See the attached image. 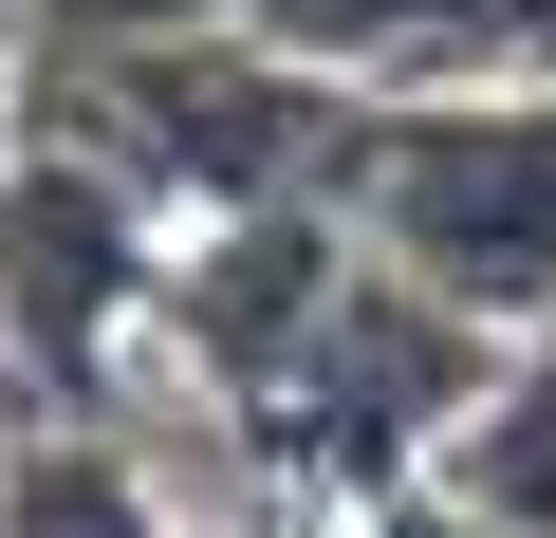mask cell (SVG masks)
I'll return each instance as SVG.
<instances>
[{
    "label": "cell",
    "instance_id": "1",
    "mask_svg": "<svg viewBox=\"0 0 556 538\" xmlns=\"http://www.w3.org/2000/svg\"><path fill=\"white\" fill-rule=\"evenodd\" d=\"M334 223L464 335H501V353L556 335V93H519V75L390 93L334 167Z\"/></svg>",
    "mask_w": 556,
    "mask_h": 538
},
{
    "label": "cell",
    "instance_id": "2",
    "mask_svg": "<svg viewBox=\"0 0 556 538\" xmlns=\"http://www.w3.org/2000/svg\"><path fill=\"white\" fill-rule=\"evenodd\" d=\"M167 260H186V241H167L93 149L20 130V167H0V353H20L75 427H93L112 353H130V335H167Z\"/></svg>",
    "mask_w": 556,
    "mask_h": 538
},
{
    "label": "cell",
    "instance_id": "3",
    "mask_svg": "<svg viewBox=\"0 0 556 538\" xmlns=\"http://www.w3.org/2000/svg\"><path fill=\"white\" fill-rule=\"evenodd\" d=\"M241 38H278L298 75H334V93H464V75H501V0H241Z\"/></svg>",
    "mask_w": 556,
    "mask_h": 538
},
{
    "label": "cell",
    "instance_id": "4",
    "mask_svg": "<svg viewBox=\"0 0 556 538\" xmlns=\"http://www.w3.org/2000/svg\"><path fill=\"white\" fill-rule=\"evenodd\" d=\"M408 501H445L464 538H556V335L501 353V390L445 427V464H427Z\"/></svg>",
    "mask_w": 556,
    "mask_h": 538
},
{
    "label": "cell",
    "instance_id": "5",
    "mask_svg": "<svg viewBox=\"0 0 556 538\" xmlns=\"http://www.w3.org/2000/svg\"><path fill=\"white\" fill-rule=\"evenodd\" d=\"M0 538H186V520L112 427H38V446H0Z\"/></svg>",
    "mask_w": 556,
    "mask_h": 538
},
{
    "label": "cell",
    "instance_id": "6",
    "mask_svg": "<svg viewBox=\"0 0 556 538\" xmlns=\"http://www.w3.org/2000/svg\"><path fill=\"white\" fill-rule=\"evenodd\" d=\"M501 75H519V93H556V0H501Z\"/></svg>",
    "mask_w": 556,
    "mask_h": 538
}]
</instances>
